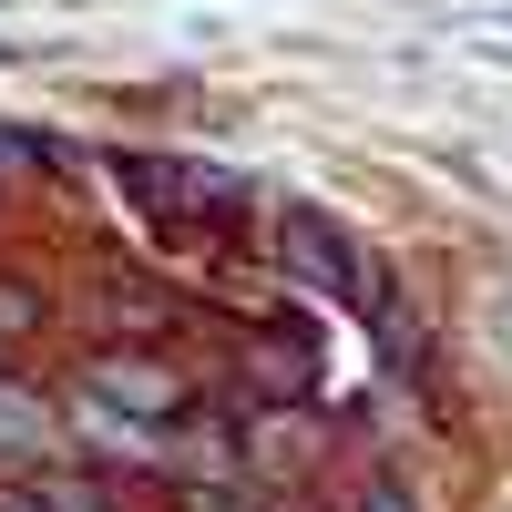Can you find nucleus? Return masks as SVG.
<instances>
[{
	"label": "nucleus",
	"instance_id": "obj_5",
	"mask_svg": "<svg viewBox=\"0 0 512 512\" xmlns=\"http://www.w3.org/2000/svg\"><path fill=\"white\" fill-rule=\"evenodd\" d=\"M21 175H52V134H21V123H0V185Z\"/></svg>",
	"mask_w": 512,
	"mask_h": 512
},
{
	"label": "nucleus",
	"instance_id": "obj_3",
	"mask_svg": "<svg viewBox=\"0 0 512 512\" xmlns=\"http://www.w3.org/2000/svg\"><path fill=\"white\" fill-rule=\"evenodd\" d=\"M82 400H103V410H123V420H144V431H164V420H185V400H195V390H185V369L113 349V359L82 369Z\"/></svg>",
	"mask_w": 512,
	"mask_h": 512
},
{
	"label": "nucleus",
	"instance_id": "obj_4",
	"mask_svg": "<svg viewBox=\"0 0 512 512\" xmlns=\"http://www.w3.org/2000/svg\"><path fill=\"white\" fill-rule=\"evenodd\" d=\"M52 441H72L62 410L41 400V390H21V379H0V461H41Z\"/></svg>",
	"mask_w": 512,
	"mask_h": 512
},
{
	"label": "nucleus",
	"instance_id": "obj_2",
	"mask_svg": "<svg viewBox=\"0 0 512 512\" xmlns=\"http://www.w3.org/2000/svg\"><path fill=\"white\" fill-rule=\"evenodd\" d=\"M113 185H123V205H134V216H154V226L236 216V195H246L226 164H195V154H113Z\"/></svg>",
	"mask_w": 512,
	"mask_h": 512
},
{
	"label": "nucleus",
	"instance_id": "obj_8",
	"mask_svg": "<svg viewBox=\"0 0 512 512\" xmlns=\"http://www.w3.org/2000/svg\"><path fill=\"white\" fill-rule=\"evenodd\" d=\"M0 512H52V502H41V492H0Z\"/></svg>",
	"mask_w": 512,
	"mask_h": 512
},
{
	"label": "nucleus",
	"instance_id": "obj_7",
	"mask_svg": "<svg viewBox=\"0 0 512 512\" xmlns=\"http://www.w3.org/2000/svg\"><path fill=\"white\" fill-rule=\"evenodd\" d=\"M31 318H41V308H31V297H21V287H0V349H11V338H21Z\"/></svg>",
	"mask_w": 512,
	"mask_h": 512
},
{
	"label": "nucleus",
	"instance_id": "obj_1",
	"mask_svg": "<svg viewBox=\"0 0 512 512\" xmlns=\"http://www.w3.org/2000/svg\"><path fill=\"white\" fill-rule=\"evenodd\" d=\"M277 256H287V277L318 297V308H369L379 297V267H369V246L328 216V205H287L277 216Z\"/></svg>",
	"mask_w": 512,
	"mask_h": 512
},
{
	"label": "nucleus",
	"instance_id": "obj_6",
	"mask_svg": "<svg viewBox=\"0 0 512 512\" xmlns=\"http://www.w3.org/2000/svg\"><path fill=\"white\" fill-rule=\"evenodd\" d=\"M41 502H52V512H123L103 482H41Z\"/></svg>",
	"mask_w": 512,
	"mask_h": 512
}]
</instances>
